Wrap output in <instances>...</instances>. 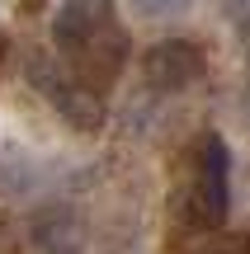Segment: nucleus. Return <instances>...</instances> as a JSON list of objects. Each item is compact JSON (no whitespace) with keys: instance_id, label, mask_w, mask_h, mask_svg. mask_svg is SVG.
<instances>
[{"instance_id":"nucleus-1","label":"nucleus","mask_w":250,"mask_h":254,"mask_svg":"<svg viewBox=\"0 0 250 254\" xmlns=\"http://www.w3.org/2000/svg\"><path fill=\"white\" fill-rule=\"evenodd\" d=\"M52 47L94 90H109L128 62V28L113 0H62L52 9Z\"/></svg>"},{"instance_id":"nucleus-2","label":"nucleus","mask_w":250,"mask_h":254,"mask_svg":"<svg viewBox=\"0 0 250 254\" xmlns=\"http://www.w3.org/2000/svg\"><path fill=\"white\" fill-rule=\"evenodd\" d=\"M28 85L43 94V104H52L76 132H99L109 123V109H104V90H94L85 75H76L62 57H47V52H28L24 62Z\"/></svg>"},{"instance_id":"nucleus-3","label":"nucleus","mask_w":250,"mask_h":254,"mask_svg":"<svg viewBox=\"0 0 250 254\" xmlns=\"http://www.w3.org/2000/svg\"><path fill=\"white\" fill-rule=\"evenodd\" d=\"M232 212V155L217 132H203L184 184V217L203 231H217Z\"/></svg>"},{"instance_id":"nucleus-4","label":"nucleus","mask_w":250,"mask_h":254,"mask_svg":"<svg viewBox=\"0 0 250 254\" xmlns=\"http://www.w3.org/2000/svg\"><path fill=\"white\" fill-rule=\"evenodd\" d=\"M208 71V52L189 38H166V43H151L142 57V80L156 94H179L189 85H198Z\"/></svg>"},{"instance_id":"nucleus-5","label":"nucleus","mask_w":250,"mask_h":254,"mask_svg":"<svg viewBox=\"0 0 250 254\" xmlns=\"http://www.w3.org/2000/svg\"><path fill=\"white\" fill-rule=\"evenodd\" d=\"M179 254H250V236H194Z\"/></svg>"},{"instance_id":"nucleus-6","label":"nucleus","mask_w":250,"mask_h":254,"mask_svg":"<svg viewBox=\"0 0 250 254\" xmlns=\"http://www.w3.org/2000/svg\"><path fill=\"white\" fill-rule=\"evenodd\" d=\"M222 5H227V14H232V19H241L246 9H250V0H222Z\"/></svg>"},{"instance_id":"nucleus-7","label":"nucleus","mask_w":250,"mask_h":254,"mask_svg":"<svg viewBox=\"0 0 250 254\" xmlns=\"http://www.w3.org/2000/svg\"><path fill=\"white\" fill-rule=\"evenodd\" d=\"M236 28H241V38H246V43H250V9H246V14H241V19H236Z\"/></svg>"},{"instance_id":"nucleus-8","label":"nucleus","mask_w":250,"mask_h":254,"mask_svg":"<svg viewBox=\"0 0 250 254\" xmlns=\"http://www.w3.org/2000/svg\"><path fill=\"white\" fill-rule=\"evenodd\" d=\"M0 57H5V38H0Z\"/></svg>"},{"instance_id":"nucleus-9","label":"nucleus","mask_w":250,"mask_h":254,"mask_svg":"<svg viewBox=\"0 0 250 254\" xmlns=\"http://www.w3.org/2000/svg\"><path fill=\"white\" fill-rule=\"evenodd\" d=\"M246 104H250V99H246Z\"/></svg>"}]
</instances>
